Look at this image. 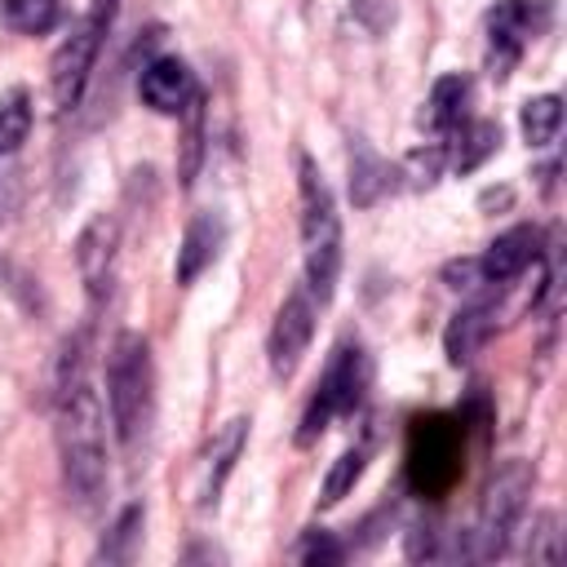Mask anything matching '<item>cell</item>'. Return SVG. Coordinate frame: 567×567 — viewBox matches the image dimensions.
Returning a JSON list of instances; mask_svg holds the SVG:
<instances>
[{
    "mask_svg": "<svg viewBox=\"0 0 567 567\" xmlns=\"http://www.w3.org/2000/svg\"><path fill=\"white\" fill-rule=\"evenodd\" d=\"M53 439L66 501L80 514H93L106 496V412L89 372V332H75L62 346L53 377Z\"/></svg>",
    "mask_w": 567,
    "mask_h": 567,
    "instance_id": "1",
    "label": "cell"
},
{
    "mask_svg": "<svg viewBox=\"0 0 567 567\" xmlns=\"http://www.w3.org/2000/svg\"><path fill=\"white\" fill-rule=\"evenodd\" d=\"M297 199H301V266H306V292L328 306L341 275V217L332 204V190L310 155H297Z\"/></svg>",
    "mask_w": 567,
    "mask_h": 567,
    "instance_id": "2",
    "label": "cell"
},
{
    "mask_svg": "<svg viewBox=\"0 0 567 567\" xmlns=\"http://www.w3.org/2000/svg\"><path fill=\"white\" fill-rule=\"evenodd\" d=\"M106 408L124 452H137L155 425V363L137 332H120L106 359Z\"/></svg>",
    "mask_w": 567,
    "mask_h": 567,
    "instance_id": "3",
    "label": "cell"
},
{
    "mask_svg": "<svg viewBox=\"0 0 567 567\" xmlns=\"http://www.w3.org/2000/svg\"><path fill=\"white\" fill-rule=\"evenodd\" d=\"M115 13H120V0H89L84 18L58 44V53L49 62V97H53L58 115L80 106V97L89 89V75L97 66V53H102V44H106V35L115 27Z\"/></svg>",
    "mask_w": 567,
    "mask_h": 567,
    "instance_id": "4",
    "label": "cell"
},
{
    "mask_svg": "<svg viewBox=\"0 0 567 567\" xmlns=\"http://www.w3.org/2000/svg\"><path fill=\"white\" fill-rule=\"evenodd\" d=\"M368 381H372V363H368L363 346H350V341L337 346L332 359H328V368H323V381H319V390H315V399H310V408L301 416L297 443L310 447L337 416H350L363 403Z\"/></svg>",
    "mask_w": 567,
    "mask_h": 567,
    "instance_id": "5",
    "label": "cell"
},
{
    "mask_svg": "<svg viewBox=\"0 0 567 567\" xmlns=\"http://www.w3.org/2000/svg\"><path fill=\"white\" fill-rule=\"evenodd\" d=\"M527 496H532V465L527 461H505L492 474L487 492H483L470 558H501L509 549V540H514V532L523 523Z\"/></svg>",
    "mask_w": 567,
    "mask_h": 567,
    "instance_id": "6",
    "label": "cell"
},
{
    "mask_svg": "<svg viewBox=\"0 0 567 567\" xmlns=\"http://www.w3.org/2000/svg\"><path fill=\"white\" fill-rule=\"evenodd\" d=\"M461 474V425L447 416H421L408 434V483L416 496H439Z\"/></svg>",
    "mask_w": 567,
    "mask_h": 567,
    "instance_id": "7",
    "label": "cell"
},
{
    "mask_svg": "<svg viewBox=\"0 0 567 567\" xmlns=\"http://www.w3.org/2000/svg\"><path fill=\"white\" fill-rule=\"evenodd\" d=\"M545 18L549 13H545L540 0H496L487 9L483 31H487V71H492V80H505L523 62V53L540 35Z\"/></svg>",
    "mask_w": 567,
    "mask_h": 567,
    "instance_id": "8",
    "label": "cell"
},
{
    "mask_svg": "<svg viewBox=\"0 0 567 567\" xmlns=\"http://www.w3.org/2000/svg\"><path fill=\"white\" fill-rule=\"evenodd\" d=\"M310 337H315V297L306 288L288 292L275 323H270V337H266V363L279 381H288L301 363V354L310 350Z\"/></svg>",
    "mask_w": 567,
    "mask_h": 567,
    "instance_id": "9",
    "label": "cell"
},
{
    "mask_svg": "<svg viewBox=\"0 0 567 567\" xmlns=\"http://www.w3.org/2000/svg\"><path fill=\"white\" fill-rule=\"evenodd\" d=\"M115 252H120V226H115V217L102 213L75 239V266H80V279L93 301H102L115 284Z\"/></svg>",
    "mask_w": 567,
    "mask_h": 567,
    "instance_id": "10",
    "label": "cell"
},
{
    "mask_svg": "<svg viewBox=\"0 0 567 567\" xmlns=\"http://www.w3.org/2000/svg\"><path fill=\"white\" fill-rule=\"evenodd\" d=\"M195 93H199V89H195L190 66H186L182 58H168V53L151 58V62L142 66V75H137V97H142L151 111H159V115H182Z\"/></svg>",
    "mask_w": 567,
    "mask_h": 567,
    "instance_id": "11",
    "label": "cell"
},
{
    "mask_svg": "<svg viewBox=\"0 0 567 567\" xmlns=\"http://www.w3.org/2000/svg\"><path fill=\"white\" fill-rule=\"evenodd\" d=\"M536 257H540V230L536 226H514V230H505L487 244V252L474 261V270H478L483 284L501 288V284L518 279Z\"/></svg>",
    "mask_w": 567,
    "mask_h": 567,
    "instance_id": "12",
    "label": "cell"
},
{
    "mask_svg": "<svg viewBox=\"0 0 567 567\" xmlns=\"http://www.w3.org/2000/svg\"><path fill=\"white\" fill-rule=\"evenodd\" d=\"M221 244H226L221 217H217V213H195L190 226H186V235H182V248H177V266H173L177 284H195V279L217 261Z\"/></svg>",
    "mask_w": 567,
    "mask_h": 567,
    "instance_id": "13",
    "label": "cell"
},
{
    "mask_svg": "<svg viewBox=\"0 0 567 567\" xmlns=\"http://www.w3.org/2000/svg\"><path fill=\"white\" fill-rule=\"evenodd\" d=\"M492 328H496V306H492L487 297H478V301L461 306V310L452 315V323H447V337H443L447 359H452V363L474 359V350L492 337Z\"/></svg>",
    "mask_w": 567,
    "mask_h": 567,
    "instance_id": "14",
    "label": "cell"
},
{
    "mask_svg": "<svg viewBox=\"0 0 567 567\" xmlns=\"http://www.w3.org/2000/svg\"><path fill=\"white\" fill-rule=\"evenodd\" d=\"M390 186H394V168H390L363 137H354V142H350V199H354L359 208H368V204H377Z\"/></svg>",
    "mask_w": 567,
    "mask_h": 567,
    "instance_id": "15",
    "label": "cell"
},
{
    "mask_svg": "<svg viewBox=\"0 0 567 567\" xmlns=\"http://www.w3.org/2000/svg\"><path fill=\"white\" fill-rule=\"evenodd\" d=\"M465 102H470V80L465 75H439L425 111H421V128L430 133H456V124L465 120Z\"/></svg>",
    "mask_w": 567,
    "mask_h": 567,
    "instance_id": "16",
    "label": "cell"
},
{
    "mask_svg": "<svg viewBox=\"0 0 567 567\" xmlns=\"http://www.w3.org/2000/svg\"><path fill=\"white\" fill-rule=\"evenodd\" d=\"M244 439H248V416H235L221 425V434L213 439L208 447V465H204V505H217V492L226 483V474L235 470L239 452H244Z\"/></svg>",
    "mask_w": 567,
    "mask_h": 567,
    "instance_id": "17",
    "label": "cell"
},
{
    "mask_svg": "<svg viewBox=\"0 0 567 567\" xmlns=\"http://www.w3.org/2000/svg\"><path fill=\"white\" fill-rule=\"evenodd\" d=\"M0 22L18 35H44L62 22V0H0Z\"/></svg>",
    "mask_w": 567,
    "mask_h": 567,
    "instance_id": "18",
    "label": "cell"
},
{
    "mask_svg": "<svg viewBox=\"0 0 567 567\" xmlns=\"http://www.w3.org/2000/svg\"><path fill=\"white\" fill-rule=\"evenodd\" d=\"M563 128V97L558 93H540L523 102V137L532 146H549Z\"/></svg>",
    "mask_w": 567,
    "mask_h": 567,
    "instance_id": "19",
    "label": "cell"
},
{
    "mask_svg": "<svg viewBox=\"0 0 567 567\" xmlns=\"http://www.w3.org/2000/svg\"><path fill=\"white\" fill-rule=\"evenodd\" d=\"M461 128V146H456V155H452V164L461 168V173H470V168H478L496 146H501V124L496 120H461L456 124Z\"/></svg>",
    "mask_w": 567,
    "mask_h": 567,
    "instance_id": "20",
    "label": "cell"
},
{
    "mask_svg": "<svg viewBox=\"0 0 567 567\" xmlns=\"http://www.w3.org/2000/svg\"><path fill=\"white\" fill-rule=\"evenodd\" d=\"M31 133V97L18 89L9 97H0V159L13 155Z\"/></svg>",
    "mask_w": 567,
    "mask_h": 567,
    "instance_id": "21",
    "label": "cell"
},
{
    "mask_svg": "<svg viewBox=\"0 0 567 567\" xmlns=\"http://www.w3.org/2000/svg\"><path fill=\"white\" fill-rule=\"evenodd\" d=\"M363 465H368V443H359V447H346L341 456H337V465L328 470V478H323V505H337L354 483H359V474H363Z\"/></svg>",
    "mask_w": 567,
    "mask_h": 567,
    "instance_id": "22",
    "label": "cell"
},
{
    "mask_svg": "<svg viewBox=\"0 0 567 567\" xmlns=\"http://www.w3.org/2000/svg\"><path fill=\"white\" fill-rule=\"evenodd\" d=\"M182 115H186V137H182V182L190 186V182H195V168H199V155H204V97L195 93L190 106H186Z\"/></svg>",
    "mask_w": 567,
    "mask_h": 567,
    "instance_id": "23",
    "label": "cell"
},
{
    "mask_svg": "<svg viewBox=\"0 0 567 567\" xmlns=\"http://www.w3.org/2000/svg\"><path fill=\"white\" fill-rule=\"evenodd\" d=\"M292 558H297V563H341L346 549L319 527V532H306V536H301V545L292 549Z\"/></svg>",
    "mask_w": 567,
    "mask_h": 567,
    "instance_id": "24",
    "label": "cell"
},
{
    "mask_svg": "<svg viewBox=\"0 0 567 567\" xmlns=\"http://www.w3.org/2000/svg\"><path fill=\"white\" fill-rule=\"evenodd\" d=\"M350 9L359 18V27L372 31V35H385L390 22H394V0H350Z\"/></svg>",
    "mask_w": 567,
    "mask_h": 567,
    "instance_id": "25",
    "label": "cell"
},
{
    "mask_svg": "<svg viewBox=\"0 0 567 567\" xmlns=\"http://www.w3.org/2000/svg\"><path fill=\"white\" fill-rule=\"evenodd\" d=\"M536 545H540V549H532L536 563H554V558H558V514L545 509V514L536 518Z\"/></svg>",
    "mask_w": 567,
    "mask_h": 567,
    "instance_id": "26",
    "label": "cell"
},
{
    "mask_svg": "<svg viewBox=\"0 0 567 567\" xmlns=\"http://www.w3.org/2000/svg\"><path fill=\"white\" fill-rule=\"evenodd\" d=\"M439 164H443V146H430V151H412L408 155V168H412V182L416 186H430L439 177Z\"/></svg>",
    "mask_w": 567,
    "mask_h": 567,
    "instance_id": "27",
    "label": "cell"
}]
</instances>
